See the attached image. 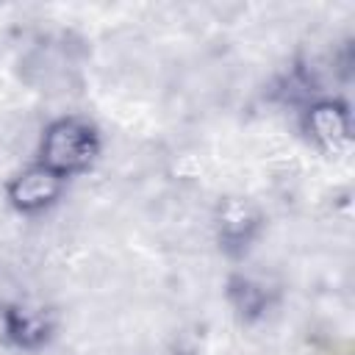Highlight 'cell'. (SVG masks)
Instances as JSON below:
<instances>
[{"instance_id":"ba28073f","label":"cell","mask_w":355,"mask_h":355,"mask_svg":"<svg viewBox=\"0 0 355 355\" xmlns=\"http://www.w3.org/2000/svg\"><path fill=\"white\" fill-rule=\"evenodd\" d=\"M175 355H202V352L200 349H178Z\"/></svg>"},{"instance_id":"3957f363","label":"cell","mask_w":355,"mask_h":355,"mask_svg":"<svg viewBox=\"0 0 355 355\" xmlns=\"http://www.w3.org/2000/svg\"><path fill=\"white\" fill-rule=\"evenodd\" d=\"M266 227L263 211L239 194H225L214 205V239L227 258H244Z\"/></svg>"},{"instance_id":"5b68a950","label":"cell","mask_w":355,"mask_h":355,"mask_svg":"<svg viewBox=\"0 0 355 355\" xmlns=\"http://www.w3.org/2000/svg\"><path fill=\"white\" fill-rule=\"evenodd\" d=\"M225 300L241 324H255L272 313L277 302V288L258 275L230 272L225 280Z\"/></svg>"},{"instance_id":"8992f818","label":"cell","mask_w":355,"mask_h":355,"mask_svg":"<svg viewBox=\"0 0 355 355\" xmlns=\"http://www.w3.org/2000/svg\"><path fill=\"white\" fill-rule=\"evenodd\" d=\"M55 338V316L44 305L14 302L11 311V347L22 352H42Z\"/></svg>"},{"instance_id":"6da1fadb","label":"cell","mask_w":355,"mask_h":355,"mask_svg":"<svg viewBox=\"0 0 355 355\" xmlns=\"http://www.w3.org/2000/svg\"><path fill=\"white\" fill-rule=\"evenodd\" d=\"M103 153V136L100 128L89 116L78 114H64L50 119L36 144V161L64 180L86 175Z\"/></svg>"},{"instance_id":"52a82bcc","label":"cell","mask_w":355,"mask_h":355,"mask_svg":"<svg viewBox=\"0 0 355 355\" xmlns=\"http://www.w3.org/2000/svg\"><path fill=\"white\" fill-rule=\"evenodd\" d=\"M11 311L14 302L0 300V347H11Z\"/></svg>"},{"instance_id":"277c9868","label":"cell","mask_w":355,"mask_h":355,"mask_svg":"<svg viewBox=\"0 0 355 355\" xmlns=\"http://www.w3.org/2000/svg\"><path fill=\"white\" fill-rule=\"evenodd\" d=\"M64 189H67V180L61 175L42 166L39 161H33L8 178L3 191H6V202L17 214L36 216V214L50 211L64 197Z\"/></svg>"},{"instance_id":"7a4b0ae2","label":"cell","mask_w":355,"mask_h":355,"mask_svg":"<svg viewBox=\"0 0 355 355\" xmlns=\"http://www.w3.org/2000/svg\"><path fill=\"white\" fill-rule=\"evenodd\" d=\"M300 130L322 155H344L352 144L349 103L333 94H319L300 105Z\"/></svg>"}]
</instances>
